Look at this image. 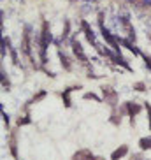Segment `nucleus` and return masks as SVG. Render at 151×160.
<instances>
[{
    "label": "nucleus",
    "instance_id": "nucleus-2",
    "mask_svg": "<svg viewBox=\"0 0 151 160\" xmlns=\"http://www.w3.org/2000/svg\"><path fill=\"white\" fill-rule=\"evenodd\" d=\"M32 42H33V37H32V28H30L28 25H25L23 28V35H21V44H19V49L23 53L25 57L28 58V62L32 63L35 69H39L35 65V62H33V55H32Z\"/></svg>",
    "mask_w": 151,
    "mask_h": 160
},
{
    "label": "nucleus",
    "instance_id": "nucleus-11",
    "mask_svg": "<svg viewBox=\"0 0 151 160\" xmlns=\"http://www.w3.org/2000/svg\"><path fill=\"white\" fill-rule=\"evenodd\" d=\"M74 90H81V85L77 86H71V88L63 90V93H61V99H63V104H65V108H71L72 106V100H71V93Z\"/></svg>",
    "mask_w": 151,
    "mask_h": 160
},
{
    "label": "nucleus",
    "instance_id": "nucleus-7",
    "mask_svg": "<svg viewBox=\"0 0 151 160\" xmlns=\"http://www.w3.org/2000/svg\"><path fill=\"white\" fill-rule=\"evenodd\" d=\"M7 146H9V151H11V155H12V158L18 160V136H16V130H9Z\"/></svg>",
    "mask_w": 151,
    "mask_h": 160
},
{
    "label": "nucleus",
    "instance_id": "nucleus-16",
    "mask_svg": "<svg viewBox=\"0 0 151 160\" xmlns=\"http://www.w3.org/2000/svg\"><path fill=\"white\" fill-rule=\"evenodd\" d=\"M0 79H2V88L9 92V88H11V81H9V78H7V74H5L4 69H2V76H0Z\"/></svg>",
    "mask_w": 151,
    "mask_h": 160
},
{
    "label": "nucleus",
    "instance_id": "nucleus-13",
    "mask_svg": "<svg viewBox=\"0 0 151 160\" xmlns=\"http://www.w3.org/2000/svg\"><path fill=\"white\" fill-rule=\"evenodd\" d=\"M30 123H32V118H30V114H23V116H19L18 120H16V125H18V127L30 125Z\"/></svg>",
    "mask_w": 151,
    "mask_h": 160
},
{
    "label": "nucleus",
    "instance_id": "nucleus-3",
    "mask_svg": "<svg viewBox=\"0 0 151 160\" xmlns=\"http://www.w3.org/2000/svg\"><path fill=\"white\" fill-rule=\"evenodd\" d=\"M71 48H72V53H74V57L77 58V62H81L83 65H88V57L85 55V51H83V46H81V42L77 41V37H72L71 39Z\"/></svg>",
    "mask_w": 151,
    "mask_h": 160
},
{
    "label": "nucleus",
    "instance_id": "nucleus-5",
    "mask_svg": "<svg viewBox=\"0 0 151 160\" xmlns=\"http://www.w3.org/2000/svg\"><path fill=\"white\" fill-rule=\"evenodd\" d=\"M119 23H121L123 33H127V37L130 39V41H134V42H135V30H134L132 23H130V18H128L127 14L121 16V18H119Z\"/></svg>",
    "mask_w": 151,
    "mask_h": 160
},
{
    "label": "nucleus",
    "instance_id": "nucleus-4",
    "mask_svg": "<svg viewBox=\"0 0 151 160\" xmlns=\"http://www.w3.org/2000/svg\"><path fill=\"white\" fill-rule=\"evenodd\" d=\"M100 90H102V97H104V102L114 109L116 106H118V92H116V90H113L111 86H102Z\"/></svg>",
    "mask_w": 151,
    "mask_h": 160
},
{
    "label": "nucleus",
    "instance_id": "nucleus-23",
    "mask_svg": "<svg viewBox=\"0 0 151 160\" xmlns=\"http://www.w3.org/2000/svg\"><path fill=\"white\" fill-rule=\"evenodd\" d=\"M2 118H4V125L7 127V130H9V114L5 113L4 109H2Z\"/></svg>",
    "mask_w": 151,
    "mask_h": 160
},
{
    "label": "nucleus",
    "instance_id": "nucleus-1",
    "mask_svg": "<svg viewBox=\"0 0 151 160\" xmlns=\"http://www.w3.org/2000/svg\"><path fill=\"white\" fill-rule=\"evenodd\" d=\"M53 42V35H51V28H49V23L47 21H42V30H41V33H39L37 37V44H39V57H41V63L42 65H46L47 63V48H49V44Z\"/></svg>",
    "mask_w": 151,
    "mask_h": 160
},
{
    "label": "nucleus",
    "instance_id": "nucleus-8",
    "mask_svg": "<svg viewBox=\"0 0 151 160\" xmlns=\"http://www.w3.org/2000/svg\"><path fill=\"white\" fill-rule=\"evenodd\" d=\"M125 108H127V116H130V123L134 125V118L142 111V106L137 102H125Z\"/></svg>",
    "mask_w": 151,
    "mask_h": 160
},
{
    "label": "nucleus",
    "instance_id": "nucleus-18",
    "mask_svg": "<svg viewBox=\"0 0 151 160\" xmlns=\"http://www.w3.org/2000/svg\"><path fill=\"white\" fill-rule=\"evenodd\" d=\"M83 99H85V100H95V102H100V97H99V95H95V93H91V92L85 93V95H83Z\"/></svg>",
    "mask_w": 151,
    "mask_h": 160
},
{
    "label": "nucleus",
    "instance_id": "nucleus-9",
    "mask_svg": "<svg viewBox=\"0 0 151 160\" xmlns=\"http://www.w3.org/2000/svg\"><path fill=\"white\" fill-rule=\"evenodd\" d=\"M72 160H95V155L88 148H81V150H77L72 155Z\"/></svg>",
    "mask_w": 151,
    "mask_h": 160
},
{
    "label": "nucleus",
    "instance_id": "nucleus-12",
    "mask_svg": "<svg viewBox=\"0 0 151 160\" xmlns=\"http://www.w3.org/2000/svg\"><path fill=\"white\" fill-rule=\"evenodd\" d=\"M58 58H60V63H61V67H63V71H72V62H71V58L67 57L65 53L61 51V49H58Z\"/></svg>",
    "mask_w": 151,
    "mask_h": 160
},
{
    "label": "nucleus",
    "instance_id": "nucleus-14",
    "mask_svg": "<svg viewBox=\"0 0 151 160\" xmlns=\"http://www.w3.org/2000/svg\"><path fill=\"white\" fill-rule=\"evenodd\" d=\"M46 95H47V92H46V90H41V92H37V93L33 95V97H32V100H30L28 104H37V102H41V100H42L44 97H46Z\"/></svg>",
    "mask_w": 151,
    "mask_h": 160
},
{
    "label": "nucleus",
    "instance_id": "nucleus-20",
    "mask_svg": "<svg viewBox=\"0 0 151 160\" xmlns=\"http://www.w3.org/2000/svg\"><path fill=\"white\" fill-rule=\"evenodd\" d=\"M134 90H135V92H146L148 88L142 81H137V83H134Z\"/></svg>",
    "mask_w": 151,
    "mask_h": 160
},
{
    "label": "nucleus",
    "instance_id": "nucleus-22",
    "mask_svg": "<svg viewBox=\"0 0 151 160\" xmlns=\"http://www.w3.org/2000/svg\"><path fill=\"white\" fill-rule=\"evenodd\" d=\"M144 109L148 111V120H149V127H151V104L149 102H144Z\"/></svg>",
    "mask_w": 151,
    "mask_h": 160
},
{
    "label": "nucleus",
    "instance_id": "nucleus-6",
    "mask_svg": "<svg viewBox=\"0 0 151 160\" xmlns=\"http://www.w3.org/2000/svg\"><path fill=\"white\" fill-rule=\"evenodd\" d=\"M81 30H83V33H85V37H86V41L91 44L93 48H97L99 46V41H97V35L93 33V30H91V27L88 23H86L85 19L81 21Z\"/></svg>",
    "mask_w": 151,
    "mask_h": 160
},
{
    "label": "nucleus",
    "instance_id": "nucleus-24",
    "mask_svg": "<svg viewBox=\"0 0 151 160\" xmlns=\"http://www.w3.org/2000/svg\"><path fill=\"white\" fill-rule=\"evenodd\" d=\"M130 160H144V157H142L141 153H135V155L130 157Z\"/></svg>",
    "mask_w": 151,
    "mask_h": 160
},
{
    "label": "nucleus",
    "instance_id": "nucleus-21",
    "mask_svg": "<svg viewBox=\"0 0 151 160\" xmlns=\"http://www.w3.org/2000/svg\"><path fill=\"white\" fill-rule=\"evenodd\" d=\"M69 30H71V23H69V21H65V28H63V32H61V39H63V41L69 37Z\"/></svg>",
    "mask_w": 151,
    "mask_h": 160
},
{
    "label": "nucleus",
    "instance_id": "nucleus-19",
    "mask_svg": "<svg viewBox=\"0 0 151 160\" xmlns=\"http://www.w3.org/2000/svg\"><path fill=\"white\" fill-rule=\"evenodd\" d=\"M9 53H11V58H12V63H14V65H19V58H18V53H16L14 48H11Z\"/></svg>",
    "mask_w": 151,
    "mask_h": 160
},
{
    "label": "nucleus",
    "instance_id": "nucleus-17",
    "mask_svg": "<svg viewBox=\"0 0 151 160\" xmlns=\"http://www.w3.org/2000/svg\"><path fill=\"white\" fill-rule=\"evenodd\" d=\"M111 123H113V125H119V123H121V113L116 111V108H114L113 114H111Z\"/></svg>",
    "mask_w": 151,
    "mask_h": 160
},
{
    "label": "nucleus",
    "instance_id": "nucleus-26",
    "mask_svg": "<svg viewBox=\"0 0 151 160\" xmlns=\"http://www.w3.org/2000/svg\"><path fill=\"white\" fill-rule=\"evenodd\" d=\"M86 2H91V0H86Z\"/></svg>",
    "mask_w": 151,
    "mask_h": 160
},
{
    "label": "nucleus",
    "instance_id": "nucleus-15",
    "mask_svg": "<svg viewBox=\"0 0 151 160\" xmlns=\"http://www.w3.org/2000/svg\"><path fill=\"white\" fill-rule=\"evenodd\" d=\"M130 4L137 5V7H144V9H148V7H151V0H128Z\"/></svg>",
    "mask_w": 151,
    "mask_h": 160
},
{
    "label": "nucleus",
    "instance_id": "nucleus-10",
    "mask_svg": "<svg viewBox=\"0 0 151 160\" xmlns=\"http://www.w3.org/2000/svg\"><path fill=\"white\" fill-rule=\"evenodd\" d=\"M127 155H128V144H121L111 153V160H121L123 157H127Z\"/></svg>",
    "mask_w": 151,
    "mask_h": 160
},
{
    "label": "nucleus",
    "instance_id": "nucleus-25",
    "mask_svg": "<svg viewBox=\"0 0 151 160\" xmlns=\"http://www.w3.org/2000/svg\"><path fill=\"white\" fill-rule=\"evenodd\" d=\"M95 160H105L104 157H95Z\"/></svg>",
    "mask_w": 151,
    "mask_h": 160
}]
</instances>
